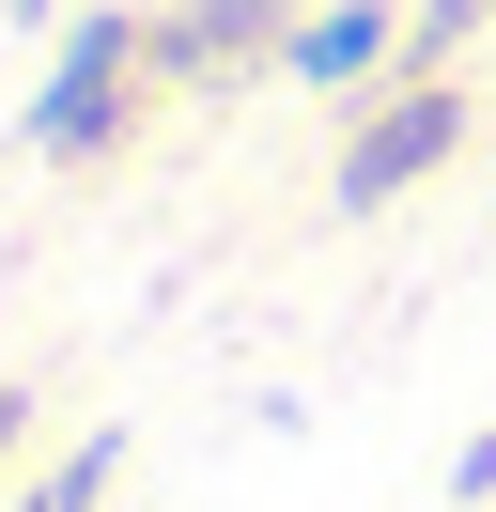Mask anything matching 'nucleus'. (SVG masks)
Returning <instances> with one entry per match:
<instances>
[{"instance_id":"nucleus-1","label":"nucleus","mask_w":496,"mask_h":512,"mask_svg":"<svg viewBox=\"0 0 496 512\" xmlns=\"http://www.w3.org/2000/svg\"><path fill=\"white\" fill-rule=\"evenodd\" d=\"M140 78H155V16H124V0H109V16L62 32V63H47V94L16 109V140H31L47 171H93V156L124 140V109H140Z\"/></svg>"},{"instance_id":"nucleus-2","label":"nucleus","mask_w":496,"mask_h":512,"mask_svg":"<svg viewBox=\"0 0 496 512\" xmlns=\"http://www.w3.org/2000/svg\"><path fill=\"white\" fill-rule=\"evenodd\" d=\"M450 156H465V78H372V94H357V140L326 156V202L372 218V202L434 187Z\"/></svg>"},{"instance_id":"nucleus-3","label":"nucleus","mask_w":496,"mask_h":512,"mask_svg":"<svg viewBox=\"0 0 496 512\" xmlns=\"http://www.w3.org/2000/svg\"><path fill=\"white\" fill-rule=\"evenodd\" d=\"M403 16L419 0H310L279 32V78L295 94H372V78H403Z\"/></svg>"},{"instance_id":"nucleus-4","label":"nucleus","mask_w":496,"mask_h":512,"mask_svg":"<svg viewBox=\"0 0 496 512\" xmlns=\"http://www.w3.org/2000/svg\"><path fill=\"white\" fill-rule=\"evenodd\" d=\"M279 16H295V0H171V16H155V78H233V63H279Z\"/></svg>"},{"instance_id":"nucleus-5","label":"nucleus","mask_w":496,"mask_h":512,"mask_svg":"<svg viewBox=\"0 0 496 512\" xmlns=\"http://www.w3.org/2000/svg\"><path fill=\"white\" fill-rule=\"evenodd\" d=\"M109 481H124V419H93V435H62V450H47V466H31L0 512H93Z\"/></svg>"},{"instance_id":"nucleus-6","label":"nucleus","mask_w":496,"mask_h":512,"mask_svg":"<svg viewBox=\"0 0 496 512\" xmlns=\"http://www.w3.org/2000/svg\"><path fill=\"white\" fill-rule=\"evenodd\" d=\"M465 32H496V0H419V16H403V78H450Z\"/></svg>"},{"instance_id":"nucleus-7","label":"nucleus","mask_w":496,"mask_h":512,"mask_svg":"<svg viewBox=\"0 0 496 512\" xmlns=\"http://www.w3.org/2000/svg\"><path fill=\"white\" fill-rule=\"evenodd\" d=\"M450 512H496V419H481V435L450 450Z\"/></svg>"},{"instance_id":"nucleus-8","label":"nucleus","mask_w":496,"mask_h":512,"mask_svg":"<svg viewBox=\"0 0 496 512\" xmlns=\"http://www.w3.org/2000/svg\"><path fill=\"white\" fill-rule=\"evenodd\" d=\"M16 450H31V388L0 373V466H16Z\"/></svg>"}]
</instances>
